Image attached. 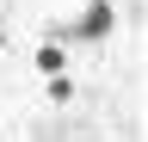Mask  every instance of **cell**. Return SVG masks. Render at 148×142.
<instances>
[{
	"instance_id": "7a4b0ae2",
	"label": "cell",
	"mask_w": 148,
	"mask_h": 142,
	"mask_svg": "<svg viewBox=\"0 0 148 142\" xmlns=\"http://www.w3.org/2000/svg\"><path fill=\"white\" fill-rule=\"evenodd\" d=\"M62 68H68V56H62V43H43V49H37V74H62Z\"/></svg>"
},
{
	"instance_id": "6da1fadb",
	"label": "cell",
	"mask_w": 148,
	"mask_h": 142,
	"mask_svg": "<svg viewBox=\"0 0 148 142\" xmlns=\"http://www.w3.org/2000/svg\"><path fill=\"white\" fill-rule=\"evenodd\" d=\"M111 31H117V0H92V6H80L74 19H62L56 43H105Z\"/></svg>"
},
{
	"instance_id": "3957f363",
	"label": "cell",
	"mask_w": 148,
	"mask_h": 142,
	"mask_svg": "<svg viewBox=\"0 0 148 142\" xmlns=\"http://www.w3.org/2000/svg\"><path fill=\"white\" fill-rule=\"evenodd\" d=\"M0 49H6V37H0Z\"/></svg>"
}]
</instances>
